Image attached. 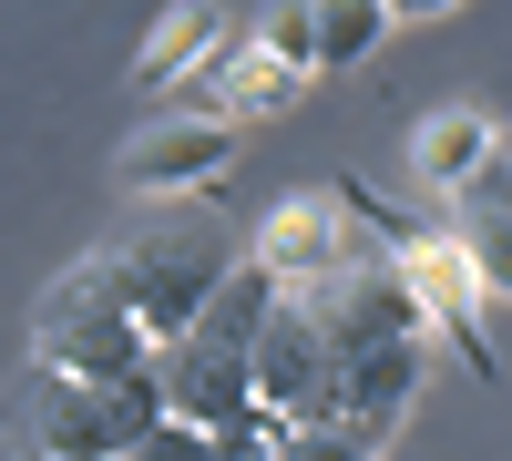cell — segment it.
I'll list each match as a JSON object with an SVG mask.
<instances>
[{"instance_id": "cell-1", "label": "cell", "mask_w": 512, "mask_h": 461, "mask_svg": "<svg viewBox=\"0 0 512 461\" xmlns=\"http://www.w3.org/2000/svg\"><path fill=\"white\" fill-rule=\"evenodd\" d=\"M93 267L113 277V298L154 328V349H175V339H195V318H205V298H216V277L236 267V246L216 226V205L144 195V216L123 226V236H103Z\"/></svg>"}, {"instance_id": "cell-2", "label": "cell", "mask_w": 512, "mask_h": 461, "mask_svg": "<svg viewBox=\"0 0 512 461\" xmlns=\"http://www.w3.org/2000/svg\"><path fill=\"white\" fill-rule=\"evenodd\" d=\"M11 451H72V461H134L164 431V369H123V380H82L62 359H31L11 400H0Z\"/></svg>"}, {"instance_id": "cell-3", "label": "cell", "mask_w": 512, "mask_h": 461, "mask_svg": "<svg viewBox=\"0 0 512 461\" xmlns=\"http://www.w3.org/2000/svg\"><path fill=\"white\" fill-rule=\"evenodd\" d=\"M338 195H349L359 216L400 246V267H410V287H420V308H431V339H441L461 369H472V380H502V359H492V318H482V298H492V287H482L472 236H461L451 216H441V226L390 216V205H369V185H338Z\"/></svg>"}, {"instance_id": "cell-4", "label": "cell", "mask_w": 512, "mask_h": 461, "mask_svg": "<svg viewBox=\"0 0 512 461\" xmlns=\"http://www.w3.org/2000/svg\"><path fill=\"white\" fill-rule=\"evenodd\" d=\"M31 359H62L82 369V380H123V369H154V328L113 298V277L93 257H72L52 287H41V308H31Z\"/></svg>"}, {"instance_id": "cell-5", "label": "cell", "mask_w": 512, "mask_h": 461, "mask_svg": "<svg viewBox=\"0 0 512 461\" xmlns=\"http://www.w3.org/2000/svg\"><path fill=\"white\" fill-rule=\"evenodd\" d=\"M246 359H256V410H277L287 431H328L338 421V339L318 328L308 298H287Z\"/></svg>"}, {"instance_id": "cell-6", "label": "cell", "mask_w": 512, "mask_h": 461, "mask_svg": "<svg viewBox=\"0 0 512 461\" xmlns=\"http://www.w3.org/2000/svg\"><path fill=\"white\" fill-rule=\"evenodd\" d=\"M359 246H369V216H359L349 195H297V205H277V216L256 226L246 257H256V267H277L287 298H308V287H328L338 267L359 257Z\"/></svg>"}, {"instance_id": "cell-7", "label": "cell", "mask_w": 512, "mask_h": 461, "mask_svg": "<svg viewBox=\"0 0 512 461\" xmlns=\"http://www.w3.org/2000/svg\"><path fill=\"white\" fill-rule=\"evenodd\" d=\"M236 134H246V123H226V113H154L144 134H123L113 175L134 195H205L236 164Z\"/></svg>"}, {"instance_id": "cell-8", "label": "cell", "mask_w": 512, "mask_h": 461, "mask_svg": "<svg viewBox=\"0 0 512 461\" xmlns=\"http://www.w3.org/2000/svg\"><path fill=\"white\" fill-rule=\"evenodd\" d=\"M431 349L441 339H369V349H338V431H359L369 451H390L420 380H431Z\"/></svg>"}, {"instance_id": "cell-9", "label": "cell", "mask_w": 512, "mask_h": 461, "mask_svg": "<svg viewBox=\"0 0 512 461\" xmlns=\"http://www.w3.org/2000/svg\"><path fill=\"white\" fill-rule=\"evenodd\" d=\"M164 369V410L175 421H205V431H236L256 410V359L246 349H205V339H175L154 359Z\"/></svg>"}, {"instance_id": "cell-10", "label": "cell", "mask_w": 512, "mask_h": 461, "mask_svg": "<svg viewBox=\"0 0 512 461\" xmlns=\"http://www.w3.org/2000/svg\"><path fill=\"white\" fill-rule=\"evenodd\" d=\"M185 93L195 113H226V123H256V113H287L297 93H308V72L277 62V52H256V41H226L205 72H185Z\"/></svg>"}, {"instance_id": "cell-11", "label": "cell", "mask_w": 512, "mask_h": 461, "mask_svg": "<svg viewBox=\"0 0 512 461\" xmlns=\"http://www.w3.org/2000/svg\"><path fill=\"white\" fill-rule=\"evenodd\" d=\"M492 154H502L492 113L441 103V113L410 134V185H420V195H441V205H461V185H482V175H492Z\"/></svg>"}, {"instance_id": "cell-12", "label": "cell", "mask_w": 512, "mask_h": 461, "mask_svg": "<svg viewBox=\"0 0 512 461\" xmlns=\"http://www.w3.org/2000/svg\"><path fill=\"white\" fill-rule=\"evenodd\" d=\"M226 41H236V31H226V11H216V0H175V11L144 31L134 82H144V93H175V82H185V72H205V62L226 52Z\"/></svg>"}, {"instance_id": "cell-13", "label": "cell", "mask_w": 512, "mask_h": 461, "mask_svg": "<svg viewBox=\"0 0 512 461\" xmlns=\"http://www.w3.org/2000/svg\"><path fill=\"white\" fill-rule=\"evenodd\" d=\"M287 308V287H277V267H256V257H236L226 277H216V298H205V318H195V339L205 349H256L267 339V318Z\"/></svg>"}, {"instance_id": "cell-14", "label": "cell", "mask_w": 512, "mask_h": 461, "mask_svg": "<svg viewBox=\"0 0 512 461\" xmlns=\"http://www.w3.org/2000/svg\"><path fill=\"white\" fill-rule=\"evenodd\" d=\"M461 236H472V257H482V287L512 298V164L502 154H492L482 185H461Z\"/></svg>"}, {"instance_id": "cell-15", "label": "cell", "mask_w": 512, "mask_h": 461, "mask_svg": "<svg viewBox=\"0 0 512 461\" xmlns=\"http://www.w3.org/2000/svg\"><path fill=\"white\" fill-rule=\"evenodd\" d=\"M390 21H400L390 0H318V72H349V62H369Z\"/></svg>"}, {"instance_id": "cell-16", "label": "cell", "mask_w": 512, "mask_h": 461, "mask_svg": "<svg viewBox=\"0 0 512 461\" xmlns=\"http://www.w3.org/2000/svg\"><path fill=\"white\" fill-rule=\"evenodd\" d=\"M246 41L277 52V62H297V72H318V0H267V11L246 21Z\"/></svg>"}, {"instance_id": "cell-17", "label": "cell", "mask_w": 512, "mask_h": 461, "mask_svg": "<svg viewBox=\"0 0 512 461\" xmlns=\"http://www.w3.org/2000/svg\"><path fill=\"white\" fill-rule=\"evenodd\" d=\"M226 451V431H205V421H175V410H164V431L134 451V461H216Z\"/></svg>"}, {"instance_id": "cell-18", "label": "cell", "mask_w": 512, "mask_h": 461, "mask_svg": "<svg viewBox=\"0 0 512 461\" xmlns=\"http://www.w3.org/2000/svg\"><path fill=\"white\" fill-rule=\"evenodd\" d=\"M297 461H379V451H369L359 431H338V421H328V431H297Z\"/></svg>"}, {"instance_id": "cell-19", "label": "cell", "mask_w": 512, "mask_h": 461, "mask_svg": "<svg viewBox=\"0 0 512 461\" xmlns=\"http://www.w3.org/2000/svg\"><path fill=\"white\" fill-rule=\"evenodd\" d=\"M216 461H297V441H277V431H256V421H236Z\"/></svg>"}, {"instance_id": "cell-20", "label": "cell", "mask_w": 512, "mask_h": 461, "mask_svg": "<svg viewBox=\"0 0 512 461\" xmlns=\"http://www.w3.org/2000/svg\"><path fill=\"white\" fill-rule=\"evenodd\" d=\"M400 21H441V11H461V0H390Z\"/></svg>"}, {"instance_id": "cell-21", "label": "cell", "mask_w": 512, "mask_h": 461, "mask_svg": "<svg viewBox=\"0 0 512 461\" xmlns=\"http://www.w3.org/2000/svg\"><path fill=\"white\" fill-rule=\"evenodd\" d=\"M31 461H72V451H31Z\"/></svg>"}]
</instances>
